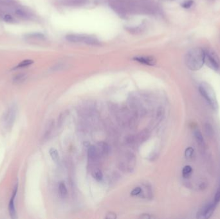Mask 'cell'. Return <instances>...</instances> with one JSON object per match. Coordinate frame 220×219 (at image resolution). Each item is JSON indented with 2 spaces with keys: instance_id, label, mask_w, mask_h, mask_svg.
<instances>
[{
  "instance_id": "3",
  "label": "cell",
  "mask_w": 220,
  "mask_h": 219,
  "mask_svg": "<svg viewBox=\"0 0 220 219\" xmlns=\"http://www.w3.org/2000/svg\"><path fill=\"white\" fill-rule=\"evenodd\" d=\"M204 51H205V59H204L205 63L209 68L214 71L218 70L220 66V60L216 54L210 50Z\"/></svg>"
},
{
  "instance_id": "29",
  "label": "cell",
  "mask_w": 220,
  "mask_h": 219,
  "mask_svg": "<svg viewBox=\"0 0 220 219\" xmlns=\"http://www.w3.org/2000/svg\"><path fill=\"white\" fill-rule=\"evenodd\" d=\"M84 145H85V146H86V147H90V143H89L88 142H85V143H84Z\"/></svg>"
},
{
  "instance_id": "19",
  "label": "cell",
  "mask_w": 220,
  "mask_h": 219,
  "mask_svg": "<svg viewBox=\"0 0 220 219\" xmlns=\"http://www.w3.org/2000/svg\"><path fill=\"white\" fill-rule=\"evenodd\" d=\"M136 160L133 155H130L128 159V168H134Z\"/></svg>"
},
{
  "instance_id": "20",
  "label": "cell",
  "mask_w": 220,
  "mask_h": 219,
  "mask_svg": "<svg viewBox=\"0 0 220 219\" xmlns=\"http://www.w3.org/2000/svg\"><path fill=\"white\" fill-rule=\"evenodd\" d=\"M68 115V111H65L64 113H62L61 114L60 116L59 117V119H58V126H61L62 123L64 122L65 118H66Z\"/></svg>"
},
{
  "instance_id": "15",
  "label": "cell",
  "mask_w": 220,
  "mask_h": 219,
  "mask_svg": "<svg viewBox=\"0 0 220 219\" xmlns=\"http://www.w3.org/2000/svg\"><path fill=\"white\" fill-rule=\"evenodd\" d=\"M26 77H27V75L24 74H19L14 77L13 82L15 84H19V83H22L25 80Z\"/></svg>"
},
{
  "instance_id": "14",
  "label": "cell",
  "mask_w": 220,
  "mask_h": 219,
  "mask_svg": "<svg viewBox=\"0 0 220 219\" xmlns=\"http://www.w3.org/2000/svg\"><path fill=\"white\" fill-rule=\"evenodd\" d=\"M92 175L93 177V178L95 179V180H97V181H100L103 178V174L102 173V172L100 169H95L92 172Z\"/></svg>"
},
{
  "instance_id": "18",
  "label": "cell",
  "mask_w": 220,
  "mask_h": 219,
  "mask_svg": "<svg viewBox=\"0 0 220 219\" xmlns=\"http://www.w3.org/2000/svg\"><path fill=\"white\" fill-rule=\"evenodd\" d=\"M99 149L101 150V154L103 155H106L109 152V147L106 143H98Z\"/></svg>"
},
{
  "instance_id": "23",
  "label": "cell",
  "mask_w": 220,
  "mask_h": 219,
  "mask_svg": "<svg viewBox=\"0 0 220 219\" xmlns=\"http://www.w3.org/2000/svg\"><path fill=\"white\" fill-rule=\"evenodd\" d=\"M193 3H194L193 0H187V1H185L184 2L182 3L181 5L183 8H188L192 6Z\"/></svg>"
},
{
  "instance_id": "6",
  "label": "cell",
  "mask_w": 220,
  "mask_h": 219,
  "mask_svg": "<svg viewBox=\"0 0 220 219\" xmlns=\"http://www.w3.org/2000/svg\"><path fill=\"white\" fill-rule=\"evenodd\" d=\"M66 39L72 43H79L84 42L88 44H95V40L89 36L79 35V34H69L66 35Z\"/></svg>"
},
{
  "instance_id": "1",
  "label": "cell",
  "mask_w": 220,
  "mask_h": 219,
  "mask_svg": "<svg viewBox=\"0 0 220 219\" xmlns=\"http://www.w3.org/2000/svg\"><path fill=\"white\" fill-rule=\"evenodd\" d=\"M205 51L200 47L193 48L188 51L185 57V64L189 70L198 71L205 64Z\"/></svg>"
},
{
  "instance_id": "21",
  "label": "cell",
  "mask_w": 220,
  "mask_h": 219,
  "mask_svg": "<svg viewBox=\"0 0 220 219\" xmlns=\"http://www.w3.org/2000/svg\"><path fill=\"white\" fill-rule=\"evenodd\" d=\"M194 153V150L192 147H188L186 149L185 151V158H187V159H189L191 158L192 156V154Z\"/></svg>"
},
{
  "instance_id": "10",
  "label": "cell",
  "mask_w": 220,
  "mask_h": 219,
  "mask_svg": "<svg viewBox=\"0 0 220 219\" xmlns=\"http://www.w3.org/2000/svg\"><path fill=\"white\" fill-rule=\"evenodd\" d=\"M149 137V132L148 130H144L140 132L138 135V140L140 143H143L148 139Z\"/></svg>"
},
{
  "instance_id": "22",
  "label": "cell",
  "mask_w": 220,
  "mask_h": 219,
  "mask_svg": "<svg viewBox=\"0 0 220 219\" xmlns=\"http://www.w3.org/2000/svg\"><path fill=\"white\" fill-rule=\"evenodd\" d=\"M142 189L140 187H136L131 192V195L132 196H137L140 195V194H142Z\"/></svg>"
},
{
  "instance_id": "11",
  "label": "cell",
  "mask_w": 220,
  "mask_h": 219,
  "mask_svg": "<svg viewBox=\"0 0 220 219\" xmlns=\"http://www.w3.org/2000/svg\"><path fill=\"white\" fill-rule=\"evenodd\" d=\"M49 153L52 160L56 163H58L59 161V155L58 151L54 148H51L49 150Z\"/></svg>"
},
{
  "instance_id": "2",
  "label": "cell",
  "mask_w": 220,
  "mask_h": 219,
  "mask_svg": "<svg viewBox=\"0 0 220 219\" xmlns=\"http://www.w3.org/2000/svg\"><path fill=\"white\" fill-rule=\"evenodd\" d=\"M199 91L202 96L214 110H217L218 108V103L216 98V93L212 87L207 82H202L199 86Z\"/></svg>"
},
{
  "instance_id": "26",
  "label": "cell",
  "mask_w": 220,
  "mask_h": 219,
  "mask_svg": "<svg viewBox=\"0 0 220 219\" xmlns=\"http://www.w3.org/2000/svg\"><path fill=\"white\" fill-rule=\"evenodd\" d=\"M106 218H108V219H115L117 218V215L113 212H108L107 213Z\"/></svg>"
},
{
  "instance_id": "24",
  "label": "cell",
  "mask_w": 220,
  "mask_h": 219,
  "mask_svg": "<svg viewBox=\"0 0 220 219\" xmlns=\"http://www.w3.org/2000/svg\"><path fill=\"white\" fill-rule=\"evenodd\" d=\"M214 202H215L216 204H218V203L220 202V186H219V188L217 192H216L215 197H214Z\"/></svg>"
},
{
  "instance_id": "4",
  "label": "cell",
  "mask_w": 220,
  "mask_h": 219,
  "mask_svg": "<svg viewBox=\"0 0 220 219\" xmlns=\"http://www.w3.org/2000/svg\"><path fill=\"white\" fill-rule=\"evenodd\" d=\"M17 114V107L15 105L10 106L3 116V123L5 128L10 129L12 126Z\"/></svg>"
},
{
  "instance_id": "8",
  "label": "cell",
  "mask_w": 220,
  "mask_h": 219,
  "mask_svg": "<svg viewBox=\"0 0 220 219\" xmlns=\"http://www.w3.org/2000/svg\"><path fill=\"white\" fill-rule=\"evenodd\" d=\"M133 60L140 64L148 66H154L156 63V59L150 56H136L133 57Z\"/></svg>"
},
{
  "instance_id": "16",
  "label": "cell",
  "mask_w": 220,
  "mask_h": 219,
  "mask_svg": "<svg viewBox=\"0 0 220 219\" xmlns=\"http://www.w3.org/2000/svg\"><path fill=\"white\" fill-rule=\"evenodd\" d=\"M59 191L60 195L62 197H65L67 195L68 190L66 188V186L63 182H60V184L59 185Z\"/></svg>"
},
{
  "instance_id": "25",
  "label": "cell",
  "mask_w": 220,
  "mask_h": 219,
  "mask_svg": "<svg viewBox=\"0 0 220 219\" xmlns=\"http://www.w3.org/2000/svg\"><path fill=\"white\" fill-rule=\"evenodd\" d=\"M3 19L6 22H12L13 21V18L11 15L10 14H6L4 15Z\"/></svg>"
},
{
  "instance_id": "12",
  "label": "cell",
  "mask_w": 220,
  "mask_h": 219,
  "mask_svg": "<svg viewBox=\"0 0 220 219\" xmlns=\"http://www.w3.org/2000/svg\"><path fill=\"white\" fill-rule=\"evenodd\" d=\"M194 135H195V138L198 142V143L200 144V145H202V146L204 145L203 138V136H202V133L200 131V130H199L198 129H195V131H194Z\"/></svg>"
},
{
  "instance_id": "28",
  "label": "cell",
  "mask_w": 220,
  "mask_h": 219,
  "mask_svg": "<svg viewBox=\"0 0 220 219\" xmlns=\"http://www.w3.org/2000/svg\"><path fill=\"white\" fill-rule=\"evenodd\" d=\"M140 218L144 219H150L151 218H152V217L149 214H148V213H144L142 215H140Z\"/></svg>"
},
{
  "instance_id": "7",
  "label": "cell",
  "mask_w": 220,
  "mask_h": 219,
  "mask_svg": "<svg viewBox=\"0 0 220 219\" xmlns=\"http://www.w3.org/2000/svg\"><path fill=\"white\" fill-rule=\"evenodd\" d=\"M18 189V184L16 183V185H15V186H14L12 195L11 198H10V200L9 201V204H8L9 215L12 219L17 218V212L15 206V199L17 195Z\"/></svg>"
},
{
  "instance_id": "9",
  "label": "cell",
  "mask_w": 220,
  "mask_h": 219,
  "mask_svg": "<svg viewBox=\"0 0 220 219\" xmlns=\"http://www.w3.org/2000/svg\"><path fill=\"white\" fill-rule=\"evenodd\" d=\"M88 158L92 160H94L97 158V149H96L95 146L90 145V147H88Z\"/></svg>"
},
{
  "instance_id": "17",
  "label": "cell",
  "mask_w": 220,
  "mask_h": 219,
  "mask_svg": "<svg viewBox=\"0 0 220 219\" xmlns=\"http://www.w3.org/2000/svg\"><path fill=\"white\" fill-rule=\"evenodd\" d=\"M34 63V60H30V59H27L25 60L22 62H21L20 63L15 67V69H18V68H22V67H27L29 66L30 65Z\"/></svg>"
},
{
  "instance_id": "5",
  "label": "cell",
  "mask_w": 220,
  "mask_h": 219,
  "mask_svg": "<svg viewBox=\"0 0 220 219\" xmlns=\"http://www.w3.org/2000/svg\"><path fill=\"white\" fill-rule=\"evenodd\" d=\"M216 204L214 201L208 203L202 207L197 213V218L200 219H207L210 218L216 209Z\"/></svg>"
},
{
  "instance_id": "13",
  "label": "cell",
  "mask_w": 220,
  "mask_h": 219,
  "mask_svg": "<svg viewBox=\"0 0 220 219\" xmlns=\"http://www.w3.org/2000/svg\"><path fill=\"white\" fill-rule=\"evenodd\" d=\"M192 167L189 165H187L183 167L182 170V175L184 178H188L192 174Z\"/></svg>"
},
{
  "instance_id": "27",
  "label": "cell",
  "mask_w": 220,
  "mask_h": 219,
  "mask_svg": "<svg viewBox=\"0 0 220 219\" xmlns=\"http://www.w3.org/2000/svg\"><path fill=\"white\" fill-rule=\"evenodd\" d=\"M15 14L18 15V16H20V17H25V15H26V14L23 10H20V9H18L15 10Z\"/></svg>"
}]
</instances>
